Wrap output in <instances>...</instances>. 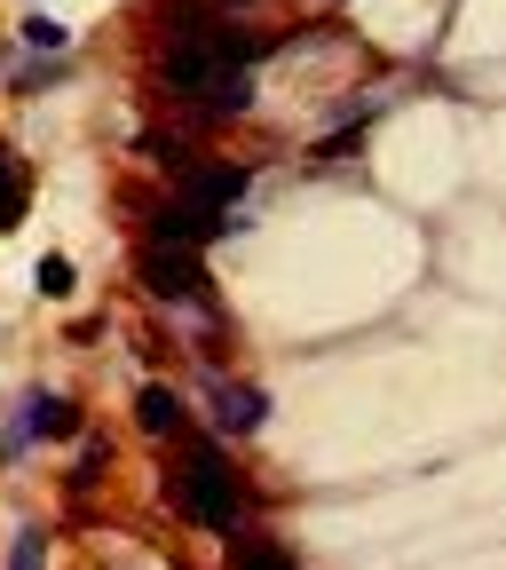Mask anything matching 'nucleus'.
Listing matches in <instances>:
<instances>
[{
  "label": "nucleus",
  "mask_w": 506,
  "mask_h": 570,
  "mask_svg": "<svg viewBox=\"0 0 506 570\" xmlns=\"http://www.w3.org/2000/svg\"><path fill=\"white\" fill-rule=\"evenodd\" d=\"M182 499H190L182 515H198V523H214V531L238 523V475H230V460L214 452V444H190V460H182Z\"/></svg>",
  "instance_id": "1"
},
{
  "label": "nucleus",
  "mask_w": 506,
  "mask_h": 570,
  "mask_svg": "<svg viewBox=\"0 0 506 570\" xmlns=\"http://www.w3.org/2000/svg\"><path fill=\"white\" fill-rule=\"evenodd\" d=\"M142 277L159 285V294H206V277H198V246H167V238H151L142 246Z\"/></svg>",
  "instance_id": "2"
},
{
  "label": "nucleus",
  "mask_w": 506,
  "mask_h": 570,
  "mask_svg": "<svg viewBox=\"0 0 506 570\" xmlns=\"http://www.w3.org/2000/svg\"><path fill=\"white\" fill-rule=\"evenodd\" d=\"M214 412H222V428H261L269 420V396L261 389H238V381H206Z\"/></svg>",
  "instance_id": "3"
},
{
  "label": "nucleus",
  "mask_w": 506,
  "mask_h": 570,
  "mask_svg": "<svg viewBox=\"0 0 506 570\" xmlns=\"http://www.w3.org/2000/svg\"><path fill=\"white\" fill-rule=\"evenodd\" d=\"M24 206H32V183H24V159L0 142V230H17L24 223Z\"/></svg>",
  "instance_id": "4"
},
{
  "label": "nucleus",
  "mask_w": 506,
  "mask_h": 570,
  "mask_svg": "<svg viewBox=\"0 0 506 570\" xmlns=\"http://www.w3.org/2000/svg\"><path fill=\"white\" fill-rule=\"evenodd\" d=\"M182 198H198V206L222 214V206H238V198H246V175H238V167H206V175H190V183H182Z\"/></svg>",
  "instance_id": "5"
},
{
  "label": "nucleus",
  "mask_w": 506,
  "mask_h": 570,
  "mask_svg": "<svg viewBox=\"0 0 506 570\" xmlns=\"http://www.w3.org/2000/svg\"><path fill=\"white\" fill-rule=\"evenodd\" d=\"M142 428H151V436H175V428H182V404H175V389H142Z\"/></svg>",
  "instance_id": "6"
},
{
  "label": "nucleus",
  "mask_w": 506,
  "mask_h": 570,
  "mask_svg": "<svg viewBox=\"0 0 506 570\" xmlns=\"http://www.w3.org/2000/svg\"><path fill=\"white\" fill-rule=\"evenodd\" d=\"M24 40H32L40 56H63V24H56V17H32V24H24Z\"/></svg>",
  "instance_id": "7"
},
{
  "label": "nucleus",
  "mask_w": 506,
  "mask_h": 570,
  "mask_svg": "<svg viewBox=\"0 0 506 570\" xmlns=\"http://www.w3.org/2000/svg\"><path fill=\"white\" fill-rule=\"evenodd\" d=\"M48 562V539L40 531H17V554H9V570H40Z\"/></svg>",
  "instance_id": "8"
},
{
  "label": "nucleus",
  "mask_w": 506,
  "mask_h": 570,
  "mask_svg": "<svg viewBox=\"0 0 506 570\" xmlns=\"http://www.w3.org/2000/svg\"><path fill=\"white\" fill-rule=\"evenodd\" d=\"M71 277H80V269H71L63 254H48V262H40V294H71Z\"/></svg>",
  "instance_id": "9"
},
{
  "label": "nucleus",
  "mask_w": 506,
  "mask_h": 570,
  "mask_svg": "<svg viewBox=\"0 0 506 570\" xmlns=\"http://www.w3.org/2000/svg\"><path fill=\"white\" fill-rule=\"evenodd\" d=\"M238 570H294L277 547H238Z\"/></svg>",
  "instance_id": "10"
}]
</instances>
